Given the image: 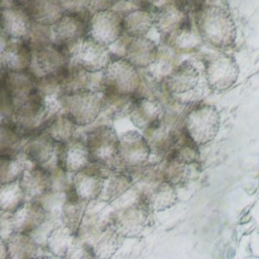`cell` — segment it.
Here are the masks:
<instances>
[{
    "instance_id": "cell-1",
    "label": "cell",
    "mask_w": 259,
    "mask_h": 259,
    "mask_svg": "<svg viewBox=\"0 0 259 259\" xmlns=\"http://www.w3.org/2000/svg\"><path fill=\"white\" fill-rule=\"evenodd\" d=\"M192 18L203 42L222 51L236 45V22L223 0H204Z\"/></svg>"
},
{
    "instance_id": "cell-2",
    "label": "cell",
    "mask_w": 259,
    "mask_h": 259,
    "mask_svg": "<svg viewBox=\"0 0 259 259\" xmlns=\"http://www.w3.org/2000/svg\"><path fill=\"white\" fill-rule=\"evenodd\" d=\"M60 110V102H50L34 92L12 108L9 121L26 138L44 131L49 120Z\"/></svg>"
},
{
    "instance_id": "cell-3",
    "label": "cell",
    "mask_w": 259,
    "mask_h": 259,
    "mask_svg": "<svg viewBox=\"0 0 259 259\" xmlns=\"http://www.w3.org/2000/svg\"><path fill=\"white\" fill-rule=\"evenodd\" d=\"M102 97L103 92L94 90L64 94L60 98V111L78 126H88L100 115Z\"/></svg>"
},
{
    "instance_id": "cell-4",
    "label": "cell",
    "mask_w": 259,
    "mask_h": 259,
    "mask_svg": "<svg viewBox=\"0 0 259 259\" xmlns=\"http://www.w3.org/2000/svg\"><path fill=\"white\" fill-rule=\"evenodd\" d=\"M220 125L221 116L218 108L207 103L191 107L182 122L185 133L199 147L210 143L217 137Z\"/></svg>"
},
{
    "instance_id": "cell-5",
    "label": "cell",
    "mask_w": 259,
    "mask_h": 259,
    "mask_svg": "<svg viewBox=\"0 0 259 259\" xmlns=\"http://www.w3.org/2000/svg\"><path fill=\"white\" fill-rule=\"evenodd\" d=\"M103 93L135 95L140 83L141 73L121 56H113L102 71Z\"/></svg>"
},
{
    "instance_id": "cell-6",
    "label": "cell",
    "mask_w": 259,
    "mask_h": 259,
    "mask_svg": "<svg viewBox=\"0 0 259 259\" xmlns=\"http://www.w3.org/2000/svg\"><path fill=\"white\" fill-rule=\"evenodd\" d=\"M83 141L87 147L90 162L99 163L112 169L119 143V136L112 126L108 124L95 125L85 133Z\"/></svg>"
},
{
    "instance_id": "cell-7",
    "label": "cell",
    "mask_w": 259,
    "mask_h": 259,
    "mask_svg": "<svg viewBox=\"0 0 259 259\" xmlns=\"http://www.w3.org/2000/svg\"><path fill=\"white\" fill-rule=\"evenodd\" d=\"M239 73L236 59L226 52L212 54L204 61V79L211 91L222 92L230 89L237 82Z\"/></svg>"
},
{
    "instance_id": "cell-8",
    "label": "cell",
    "mask_w": 259,
    "mask_h": 259,
    "mask_svg": "<svg viewBox=\"0 0 259 259\" xmlns=\"http://www.w3.org/2000/svg\"><path fill=\"white\" fill-rule=\"evenodd\" d=\"M151 210L140 197L136 202L118 207L110 214V223L124 239L142 236L149 225Z\"/></svg>"
},
{
    "instance_id": "cell-9",
    "label": "cell",
    "mask_w": 259,
    "mask_h": 259,
    "mask_svg": "<svg viewBox=\"0 0 259 259\" xmlns=\"http://www.w3.org/2000/svg\"><path fill=\"white\" fill-rule=\"evenodd\" d=\"M89 17L90 15L64 13L51 25L52 42L70 57L80 40L88 33Z\"/></svg>"
},
{
    "instance_id": "cell-10",
    "label": "cell",
    "mask_w": 259,
    "mask_h": 259,
    "mask_svg": "<svg viewBox=\"0 0 259 259\" xmlns=\"http://www.w3.org/2000/svg\"><path fill=\"white\" fill-rule=\"evenodd\" d=\"M150 147L144 137L137 131H128L119 136L118 151L112 169L127 170L149 162Z\"/></svg>"
},
{
    "instance_id": "cell-11",
    "label": "cell",
    "mask_w": 259,
    "mask_h": 259,
    "mask_svg": "<svg viewBox=\"0 0 259 259\" xmlns=\"http://www.w3.org/2000/svg\"><path fill=\"white\" fill-rule=\"evenodd\" d=\"M111 168L99 163L89 162L80 171L72 175V189L82 200L89 202L99 198L105 177Z\"/></svg>"
},
{
    "instance_id": "cell-12",
    "label": "cell",
    "mask_w": 259,
    "mask_h": 259,
    "mask_svg": "<svg viewBox=\"0 0 259 259\" xmlns=\"http://www.w3.org/2000/svg\"><path fill=\"white\" fill-rule=\"evenodd\" d=\"M122 34V14L119 11L111 8L91 13L88 21V36L109 47Z\"/></svg>"
},
{
    "instance_id": "cell-13",
    "label": "cell",
    "mask_w": 259,
    "mask_h": 259,
    "mask_svg": "<svg viewBox=\"0 0 259 259\" xmlns=\"http://www.w3.org/2000/svg\"><path fill=\"white\" fill-rule=\"evenodd\" d=\"M113 54L104 46L86 35L70 56V61L87 72H101L112 59Z\"/></svg>"
},
{
    "instance_id": "cell-14",
    "label": "cell",
    "mask_w": 259,
    "mask_h": 259,
    "mask_svg": "<svg viewBox=\"0 0 259 259\" xmlns=\"http://www.w3.org/2000/svg\"><path fill=\"white\" fill-rule=\"evenodd\" d=\"M154 26L162 39L193 23L192 15L176 0H166L154 10Z\"/></svg>"
},
{
    "instance_id": "cell-15",
    "label": "cell",
    "mask_w": 259,
    "mask_h": 259,
    "mask_svg": "<svg viewBox=\"0 0 259 259\" xmlns=\"http://www.w3.org/2000/svg\"><path fill=\"white\" fill-rule=\"evenodd\" d=\"M70 63V57L53 42L31 51L28 71L36 78L58 75Z\"/></svg>"
},
{
    "instance_id": "cell-16",
    "label": "cell",
    "mask_w": 259,
    "mask_h": 259,
    "mask_svg": "<svg viewBox=\"0 0 259 259\" xmlns=\"http://www.w3.org/2000/svg\"><path fill=\"white\" fill-rule=\"evenodd\" d=\"M200 74L197 68L188 61L175 67L161 80L163 88L172 96L186 94L198 86Z\"/></svg>"
},
{
    "instance_id": "cell-17",
    "label": "cell",
    "mask_w": 259,
    "mask_h": 259,
    "mask_svg": "<svg viewBox=\"0 0 259 259\" xmlns=\"http://www.w3.org/2000/svg\"><path fill=\"white\" fill-rule=\"evenodd\" d=\"M55 159L61 168L72 174L80 171L90 162L83 138L78 137L65 143H57Z\"/></svg>"
},
{
    "instance_id": "cell-18",
    "label": "cell",
    "mask_w": 259,
    "mask_h": 259,
    "mask_svg": "<svg viewBox=\"0 0 259 259\" xmlns=\"http://www.w3.org/2000/svg\"><path fill=\"white\" fill-rule=\"evenodd\" d=\"M165 109L156 96H135V102L128 114L132 123L143 132L163 119Z\"/></svg>"
},
{
    "instance_id": "cell-19",
    "label": "cell",
    "mask_w": 259,
    "mask_h": 259,
    "mask_svg": "<svg viewBox=\"0 0 259 259\" xmlns=\"http://www.w3.org/2000/svg\"><path fill=\"white\" fill-rule=\"evenodd\" d=\"M127 37L123 46V57L139 70L150 68L159 56V47L147 36Z\"/></svg>"
},
{
    "instance_id": "cell-20",
    "label": "cell",
    "mask_w": 259,
    "mask_h": 259,
    "mask_svg": "<svg viewBox=\"0 0 259 259\" xmlns=\"http://www.w3.org/2000/svg\"><path fill=\"white\" fill-rule=\"evenodd\" d=\"M57 143L45 132L40 131L25 138L21 153L33 165L45 166L55 155Z\"/></svg>"
},
{
    "instance_id": "cell-21",
    "label": "cell",
    "mask_w": 259,
    "mask_h": 259,
    "mask_svg": "<svg viewBox=\"0 0 259 259\" xmlns=\"http://www.w3.org/2000/svg\"><path fill=\"white\" fill-rule=\"evenodd\" d=\"M4 87L11 107L14 108L35 92L36 78L28 70L9 71L4 79Z\"/></svg>"
},
{
    "instance_id": "cell-22",
    "label": "cell",
    "mask_w": 259,
    "mask_h": 259,
    "mask_svg": "<svg viewBox=\"0 0 259 259\" xmlns=\"http://www.w3.org/2000/svg\"><path fill=\"white\" fill-rule=\"evenodd\" d=\"M48 213L37 199H25V201L13 212L15 232L32 234L46 221Z\"/></svg>"
},
{
    "instance_id": "cell-23",
    "label": "cell",
    "mask_w": 259,
    "mask_h": 259,
    "mask_svg": "<svg viewBox=\"0 0 259 259\" xmlns=\"http://www.w3.org/2000/svg\"><path fill=\"white\" fill-rule=\"evenodd\" d=\"M31 50L22 38L9 37L0 54V64L7 72L28 70Z\"/></svg>"
},
{
    "instance_id": "cell-24",
    "label": "cell",
    "mask_w": 259,
    "mask_h": 259,
    "mask_svg": "<svg viewBox=\"0 0 259 259\" xmlns=\"http://www.w3.org/2000/svg\"><path fill=\"white\" fill-rule=\"evenodd\" d=\"M139 197L145 201L152 212H160L169 209L174 206L178 200L176 187L165 180L139 193Z\"/></svg>"
},
{
    "instance_id": "cell-25",
    "label": "cell",
    "mask_w": 259,
    "mask_h": 259,
    "mask_svg": "<svg viewBox=\"0 0 259 259\" xmlns=\"http://www.w3.org/2000/svg\"><path fill=\"white\" fill-rule=\"evenodd\" d=\"M32 20L23 6H6L0 10V26L10 36L24 39Z\"/></svg>"
},
{
    "instance_id": "cell-26",
    "label": "cell",
    "mask_w": 259,
    "mask_h": 259,
    "mask_svg": "<svg viewBox=\"0 0 259 259\" xmlns=\"http://www.w3.org/2000/svg\"><path fill=\"white\" fill-rule=\"evenodd\" d=\"M163 179L175 187H182L196 179L201 171L200 163H185L165 158L161 166Z\"/></svg>"
},
{
    "instance_id": "cell-27",
    "label": "cell",
    "mask_w": 259,
    "mask_h": 259,
    "mask_svg": "<svg viewBox=\"0 0 259 259\" xmlns=\"http://www.w3.org/2000/svg\"><path fill=\"white\" fill-rule=\"evenodd\" d=\"M121 14L123 34L128 37L146 36L154 26V12L150 8L133 6Z\"/></svg>"
},
{
    "instance_id": "cell-28",
    "label": "cell",
    "mask_w": 259,
    "mask_h": 259,
    "mask_svg": "<svg viewBox=\"0 0 259 259\" xmlns=\"http://www.w3.org/2000/svg\"><path fill=\"white\" fill-rule=\"evenodd\" d=\"M18 180L25 199H37L51 189L50 174L42 166L25 169Z\"/></svg>"
},
{
    "instance_id": "cell-29",
    "label": "cell",
    "mask_w": 259,
    "mask_h": 259,
    "mask_svg": "<svg viewBox=\"0 0 259 259\" xmlns=\"http://www.w3.org/2000/svg\"><path fill=\"white\" fill-rule=\"evenodd\" d=\"M23 7L33 22L50 26L65 13L62 0H27Z\"/></svg>"
},
{
    "instance_id": "cell-30",
    "label": "cell",
    "mask_w": 259,
    "mask_h": 259,
    "mask_svg": "<svg viewBox=\"0 0 259 259\" xmlns=\"http://www.w3.org/2000/svg\"><path fill=\"white\" fill-rule=\"evenodd\" d=\"M132 188L133 180L126 170L111 169L104 180L103 188L98 199L105 203L113 204L119 198L123 197Z\"/></svg>"
},
{
    "instance_id": "cell-31",
    "label": "cell",
    "mask_w": 259,
    "mask_h": 259,
    "mask_svg": "<svg viewBox=\"0 0 259 259\" xmlns=\"http://www.w3.org/2000/svg\"><path fill=\"white\" fill-rule=\"evenodd\" d=\"M175 131L172 124L165 119V115L158 123L144 131L143 135L150 147L151 155L165 156L172 144Z\"/></svg>"
},
{
    "instance_id": "cell-32",
    "label": "cell",
    "mask_w": 259,
    "mask_h": 259,
    "mask_svg": "<svg viewBox=\"0 0 259 259\" xmlns=\"http://www.w3.org/2000/svg\"><path fill=\"white\" fill-rule=\"evenodd\" d=\"M165 158L185 163L199 161V146H197L185 133L183 127L175 131L172 144Z\"/></svg>"
},
{
    "instance_id": "cell-33",
    "label": "cell",
    "mask_w": 259,
    "mask_h": 259,
    "mask_svg": "<svg viewBox=\"0 0 259 259\" xmlns=\"http://www.w3.org/2000/svg\"><path fill=\"white\" fill-rule=\"evenodd\" d=\"M123 240L124 238L109 223L91 243L94 258H111L118 251Z\"/></svg>"
},
{
    "instance_id": "cell-34",
    "label": "cell",
    "mask_w": 259,
    "mask_h": 259,
    "mask_svg": "<svg viewBox=\"0 0 259 259\" xmlns=\"http://www.w3.org/2000/svg\"><path fill=\"white\" fill-rule=\"evenodd\" d=\"M163 41L175 52L180 53L197 52L203 44V40L197 32L194 23L181 28L177 32L163 39Z\"/></svg>"
},
{
    "instance_id": "cell-35",
    "label": "cell",
    "mask_w": 259,
    "mask_h": 259,
    "mask_svg": "<svg viewBox=\"0 0 259 259\" xmlns=\"http://www.w3.org/2000/svg\"><path fill=\"white\" fill-rule=\"evenodd\" d=\"M6 243L8 258L25 259L36 258L37 256L39 245L30 234L14 232Z\"/></svg>"
},
{
    "instance_id": "cell-36",
    "label": "cell",
    "mask_w": 259,
    "mask_h": 259,
    "mask_svg": "<svg viewBox=\"0 0 259 259\" xmlns=\"http://www.w3.org/2000/svg\"><path fill=\"white\" fill-rule=\"evenodd\" d=\"M135 102L134 95L103 93L100 115L109 119H119L128 116Z\"/></svg>"
},
{
    "instance_id": "cell-37",
    "label": "cell",
    "mask_w": 259,
    "mask_h": 259,
    "mask_svg": "<svg viewBox=\"0 0 259 259\" xmlns=\"http://www.w3.org/2000/svg\"><path fill=\"white\" fill-rule=\"evenodd\" d=\"M75 237L76 234L70 228L60 223L48 234L44 246L54 257L65 258Z\"/></svg>"
},
{
    "instance_id": "cell-38",
    "label": "cell",
    "mask_w": 259,
    "mask_h": 259,
    "mask_svg": "<svg viewBox=\"0 0 259 259\" xmlns=\"http://www.w3.org/2000/svg\"><path fill=\"white\" fill-rule=\"evenodd\" d=\"M25 137L8 119L0 121V157H14L21 152Z\"/></svg>"
},
{
    "instance_id": "cell-39",
    "label": "cell",
    "mask_w": 259,
    "mask_h": 259,
    "mask_svg": "<svg viewBox=\"0 0 259 259\" xmlns=\"http://www.w3.org/2000/svg\"><path fill=\"white\" fill-rule=\"evenodd\" d=\"M86 205V201L79 198L73 189L70 190L60 211L61 223L70 228L76 234L84 215Z\"/></svg>"
},
{
    "instance_id": "cell-40",
    "label": "cell",
    "mask_w": 259,
    "mask_h": 259,
    "mask_svg": "<svg viewBox=\"0 0 259 259\" xmlns=\"http://www.w3.org/2000/svg\"><path fill=\"white\" fill-rule=\"evenodd\" d=\"M78 127L68 116L59 111L49 120L44 131L56 143H65L76 137Z\"/></svg>"
},
{
    "instance_id": "cell-41",
    "label": "cell",
    "mask_w": 259,
    "mask_h": 259,
    "mask_svg": "<svg viewBox=\"0 0 259 259\" xmlns=\"http://www.w3.org/2000/svg\"><path fill=\"white\" fill-rule=\"evenodd\" d=\"M33 165L20 152L14 157H0V185L16 181L22 172Z\"/></svg>"
},
{
    "instance_id": "cell-42",
    "label": "cell",
    "mask_w": 259,
    "mask_h": 259,
    "mask_svg": "<svg viewBox=\"0 0 259 259\" xmlns=\"http://www.w3.org/2000/svg\"><path fill=\"white\" fill-rule=\"evenodd\" d=\"M24 201L19 180L0 185V210L14 212Z\"/></svg>"
},
{
    "instance_id": "cell-43",
    "label": "cell",
    "mask_w": 259,
    "mask_h": 259,
    "mask_svg": "<svg viewBox=\"0 0 259 259\" xmlns=\"http://www.w3.org/2000/svg\"><path fill=\"white\" fill-rule=\"evenodd\" d=\"M68 193L69 191L50 189L44 195L37 198V200L48 214L58 217L60 219V211L65 200L67 199Z\"/></svg>"
},
{
    "instance_id": "cell-44",
    "label": "cell",
    "mask_w": 259,
    "mask_h": 259,
    "mask_svg": "<svg viewBox=\"0 0 259 259\" xmlns=\"http://www.w3.org/2000/svg\"><path fill=\"white\" fill-rule=\"evenodd\" d=\"M94 257L92 247L89 243L75 237L69 250L67 251L65 258H92Z\"/></svg>"
},
{
    "instance_id": "cell-45",
    "label": "cell",
    "mask_w": 259,
    "mask_h": 259,
    "mask_svg": "<svg viewBox=\"0 0 259 259\" xmlns=\"http://www.w3.org/2000/svg\"><path fill=\"white\" fill-rule=\"evenodd\" d=\"M15 232L13 224V212L0 210V237L5 241Z\"/></svg>"
},
{
    "instance_id": "cell-46",
    "label": "cell",
    "mask_w": 259,
    "mask_h": 259,
    "mask_svg": "<svg viewBox=\"0 0 259 259\" xmlns=\"http://www.w3.org/2000/svg\"><path fill=\"white\" fill-rule=\"evenodd\" d=\"M90 13L113 8L119 0H84Z\"/></svg>"
},
{
    "instance_id": "cell-47",
    "label": "cell",
    "mask_w": 259,
    "mask_h": 259,
    "mask_svg": "<svg viewBox=\"0 0 259 259\" xmlns=\"http://www.w3.org/2000/svg\"><path fill=\"white\" fill-rule=\"evenodd\" d=\"M124 1L128 2L134 6L146 7V8H150L151 10H154L157 6H159L161 3H163L166 0H124Z\"/></svg>"
},
{
    "instance_id": "cell-48",
    "label": "cell",
    "mask_w": 259,
    "mask_h": 259,
    "mask_svg": "<svg viewBox=\"0 0 259 259\" xmlns=\"http://www.w3.org/2000/svg\"><path fill=\"white\" fill-rule=\"evenodd\" d=\"M2 258H8V252L6 241L0 237V259Z\"/></svg>"
},
{
    "instance_id": "cell-49",
    "label": "cell",
    "mask_w": 259,
    "mask_h": 259,
    "mask_svg": "<svg viewBox=\"0 0 259 259\" xmlns=\"http://www.w3.org/2000/svg\"><path fill=\"white\" fill-rule=\"evenodd\" d=\"M0 10H1V8H0Z\"/></svg>"
}]
</instances>
